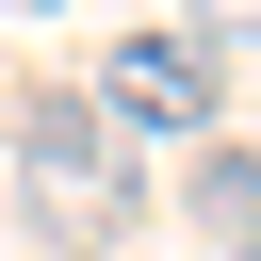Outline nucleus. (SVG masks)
Returning a JSON list of instances; mask_svg holds the SVG:
<instances>
[{
	"instance_id": "nucleus-1",
	"label": "nucleus",
	"mask_w": 261,
	"mask_h": 261,
	"mask_svg": "<svg viewBox=\"0 0 261 261\" xmlns=\"http://www.w3.org/2000/svg\"><path fill=\"white\" fill-rule=\"evenodd\" d=\"M16 212H33L65 261H114V228L147 212V179H130V130H114L98 98H33V114H16Z\"/></svg>"
},
{
	"instance_id": "nucleus-2",
	"label": "nucleus",
	"mask_w": 261,
	"mask_h": 261,
	"mask_svg": "<svg viewBox=\"0 0 261 261\" xmlns=\"http://www.w3.org/2000/svg\"><path fill=\"white\" fill-rule=\"evenodd\" d=\"M98 114L114 130H212V33H114Z\"/></svg>"
},
{
	"instance_id": "nucleus-3",
	"label": "nucleus",
	"mask_w": 261,
	"mask_h": 261,
	"mask_svg": "<svg viewBox=\"0 0 261 261\" xmlns=\"http://www.w3.org/2000/svg\"><path fill=\"white\" fill-rule=\"evenodd\" d=\"M196 212H212L228 245H261V147H212V163H196Z\"/></svg>"
},
{
	"instance_id": "nucleus-4",
	"label": "nucleus",
	"mask_w": 261,
	"mask_h": 261,
	"mask_svg": "<svg viewBox=\"0 0 261 261\" xmlns=\"http://www.w3.org/2000/svg\"><path fill=\"white\" fill-rule=\"evenodd\" d=\"M0 16H49V0H0Z\"/></svg>"
},
{
	"instance_id": "nucleus-5",
	"label": "nucleus",
	"mask_w": 261,
	"mask_h": 261,
	"mask_svg": "<svg viewBox=\"0 0 261 261\" xmlns=\"http://www.w3.org/2000/svg\"><path fill=\"white\" fill-rule=\"evenodd\" d=\"M245 261H261V245H245Z\"/></svg>"
}]
</instances>
